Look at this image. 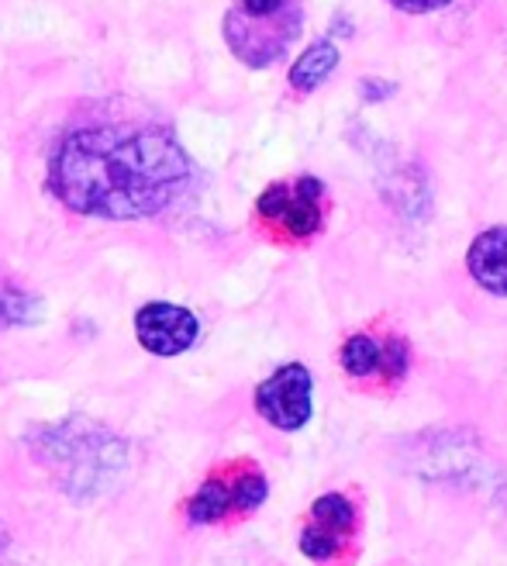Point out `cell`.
<instances>
[{"instance_id": "obj_1", "label": "cell", "mask_w": 507, "mask_h": 566, "mask_svg": "<svg viewBox=\"0 0 507 566\" xmlns=\"http://www.w3.org/2000/svg\"><path fill=\"white\" fill-rule=\"evenodd\" d=\"M49 184L76 214L131 221L177 201L190 184V159L162 128H87L55 149Z\"/></svg>"}, {"instance_id": "obj_2", "label": "cell", "mask_w": 507, "mask_h": 566, "mask_svg": "<svg viewBox=\"0 0 507 566\" xmlns=\"http://www.w3.org/2000/svg\"><path fill=\"white\" fill-rule=\"evenodd\" d=\"M39 460L60 476L73 497H94L107 491L125 470V442L101 424L70 418L35 436Z\"/></svg>"}, {"instance_id": "obj_3", "label": "cell", "mask_w": 507, "mask_h": 566, "mask_svg": "<svg viewBox=\"0 0 507 566\" xmlns=\"http://www.w3.org/2000/svg\"><path fill=\"white\" fill-rule=\"evenodd\" d=\"M300 8L297 0H239L235 11L224 21L235 55L252 66H266L297 39Z\"/></svg>"}, {"instance_id": "obj_4", "label": "cell", "mask_w": 507, "mask_h": 566, "mask_svg": "<svg viewBox=\"0 0 507 566\" xmlns=\"http://www.w3.org/2000/svg\"><path fill=\"white\" fill-rule=\"evenodd\" d=\"M266 494H270L266 476L256 467L232 463V467H224V473L208 476L201 484V491L193 494L190 522L211 525V522H221L232 512H252V507H260L266 501Z\"/></svg>"}, {"instance_id": "obj_5", "label": "cell", "mask_w": 507, "mask_h": 566, "mask_svg": "<svg viewBox=\"0 0 507 566\" xmlns=\"http://www.w3.org/2000/svg\"><path fill=\"white\" fill-rule=\"evenodd\" d=\"M325 187L315 177H300L294 184H273L260 197V214L273 229L287 232L291 239H307L325 221Z\"/></svg>"}, {"instance_id": "obj_6", "label": "cell", "mask_w": 507, "mask_h": 566, "mask_svg": "<svg viewBox=\"0 0 507 566\" xmlns=\"http://www.w3.org/2000/svg\"><path fill=\"white\" fill-rule=\"evenodd\" d=\"M311 374L304 363L279 366L273 377L256 387V411L273 424V429L297 432L311 421Z\"/></svg>"}, {"instance_id": "obj_7", "label": "cell", "mask_w": 507, "mask_h": 566, "mask_svg": "<svg viewBox=\"0 0 507 566\" xmlns=\"http://www.w3.org/2000/svg\"><path fill=\"white\" fill-rule=\"evenodd\" d=\"M356 532V507L346 494H325L311 504V518L300 532V553L315 563H331L346 553Z\"/></svg>"}, {"instance_id": "obj_8", "label": "cell", "mask_w": 507, "mask_h": 566, "mask_svg": "<svg viewBox=\"0 0 507 566\" xmlns=\"http://www.w3.org/2000/svg\"><path fill=\"white\" fill-rule=\"evenodd\" d=\"M135 335H138V343H142V349H149L152 356H180L197 343L201 325H197V318L187 307L152 301L146 307H138Z\"/></svg>"}, {"instance_id": "obj_9", "label": "cell", "mask_w": 507, "mask_h": 566, "mask_svg": "<svg viewBox=\"0 0 507 566\" xmlns=\"http://www.w3.org/2000/svg\"><path fill=\"white\" fill-rule=\"evenodd\" d=\"M342 366L352 377H373V374H387V377H401L408 370V343L401 338H380L373 335H352L342 346Z\"/></svg>"}, {"instance_id": "obj_10", "label": "cell", "mask_w": 507, "mask_h": 566, "mask_svg": "<svg viewBox=\"0 0 507 566\" xmlns=\"http://www.w3.org/2000/svg\"><path fill=\"white\" fill-rule=\"evenodd\" d=\"M466 270L487 294L507 297V224L480 232L466 252Z\"/></svg>"}, {"instance_id": "obj_11", "label": "cell", "mask_w": 507, "mask_h": 566, "mask_svg": "<svg viewBox=\"0 0 507 566\" xmlns=\"http://www.w3.org/2000/svg\"><path fill=\"white\" fill-rule=\"evenodd\" d=\"M338 66V49L331 42H315L291 70V87L300 94H311L318 83H325L331 76V70Z\"/></svg>"}, {"instance_id": "obj_12", "label": "cell", "mask_w": 507, "mask_h": 566, "mask_svg": "<svg viewBox=\"0 0 507 566\" xmlns=\"http://www.w3.org/2000/svg\"><path fill=\"white\" fill-rule=\"evenodd\" d=\"M35 311H39V301H32V297L14 291V287H0V325L32 322Z\"/></svg>"}, {"instance_id": "obj_13", "label": "cell", "mask_w": 507, "mask_h": 566, "mask_svg": "<svg viewBox=\"0 0 507 566\" xmlns=\"http://www.w3.org/2000/svg\"><path fill=\"white\" fill-rule=\"evenodd\" d=\"M398 11H408V14H425V11H439L445 8L448 0H390Z\"/></svg>"}]
</instances>
